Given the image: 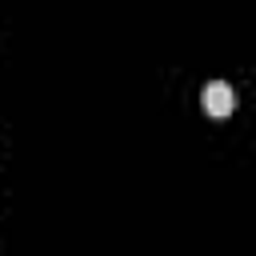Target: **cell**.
Listing matches in <instances>:
<instances>
[{
    "instance_id": "obj_1",
    "label": "cell",
    "mask_w": 256,
    "mask_h": 256,
    "mask_svg": "<svg viewBox=\"0 0 256 256\" xmlns=\"http://www.w3.org/2000/svg\"><path fill=\"white\" fill-rule=\"evenodd\" d=\"M200 104H204V112H208V116L224 120V116H232V108H236V92H232V84H224V80H212V84H204V92H200Z\"/></svg>"
}]
</instances>
